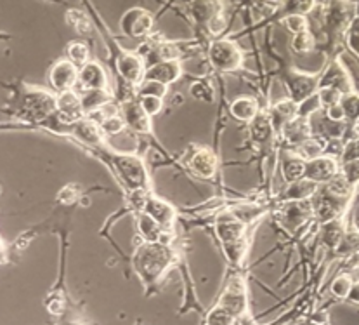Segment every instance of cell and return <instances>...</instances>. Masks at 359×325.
Returning a JSON list of instances; mask_svg holds the SVG:
<instances>
[{"mask_svg":"<svg viewBox=\"0 0 359 325\" xmlns=\"http://www.w3.org/2000/svg\"><path fill=\"white\" fill-rule=\"evenodd\" d=\"M179 261V254L165 242H142L132 256V268L146 289L158 287L168 270Z\"/></svg>","mask_w":359,"mask_h":325,"instance_id":"6da1fadb","label":"cell"},{"mask_svg":"<svg viewBox=\"0 0 359 325\" xmlns=\"http://www.w3.org/2000/svg\"><path fill=\"white\" fill-rule=\"evenodd\" d=\"M108 162L120 181L132 193L149 192L151 181H149L144 162L139 157L129 155V153H108Z\"/></svg>","mask_w":359,"mask_h":325,"instance_id":"7a4b0ae2","label":"cell"},{"mask_svg":"<svg viewBox=\"0 0 359 325\" xmlns=\"http://www.w3.org/2000/svg\"><path fill=\"white\" fill-rule=\"evenodd\" d=\"M215 305L224 310L234 320H238V324L250 320V299H248L247 279L240 273L231 277Z\"/></svg>","mask_w":359,"mask_h":325,"instance_id":"3957f363","label":"cell"},{"mask_svg":"<svg viewBox=\"0 0 359 325\" xmlns=\"http://www.w3.org/2000/svg\"><path fill=\"white\" fill-rule=\"evenodd\" d=\"M208 60L219 72H236L243 65V53L231 40H215L208 47Z\"/></svg>","mask_w":359,"mask_h":325,"instance_id":"277c9868","label":"cell"},{"mask_svg":"<svg viewBox=\"0 0 359 325\" xmlns=\"http://www.w3.org/2000/svg\"><path fill=\"white\" fill-rule=\"evenodd\" d=\"M283 80L288 89V96H290L288 100L294 101L297 107L316 96L318 89H320V77L318 75L290 70L285 73Z\"/></svg>","mask_w":359,"mask_h":325,"instance_id":"5b68a950","label":"cell"},{"mask_svg":"<svg viewBox=\"0 0 359 325\" xmlns=\"http://www.w3.org/2000/svg\"><path fill=\"white\" fill-rule=\"evenodd\" d=\"M153 25H155V20H153L151 14L148 11L141 9V7H132V9L126 11L120 20V28L127 37H132V39H144L151 34Z\"/></svg>","mask_w":359,"mask_h":325,"instance_id":"8992f818","label":"cell"},{"mask_svg":"<svg viewBox=\"0 0 359 325\" xmlns=\"http://www.w3.org/2000/svg\"><path fill=\"white\" fill-rule=\"evenodd\" d=\"M141 213L151 218L165 233L170 232L172 226H174L175 223V218H177L175 209L170 206V204L165 202L162 199H158V197L151 195V193L146 195L144 202H142L141 206Z\"/></svg>","mask_w":359,"mask_h":325,"instance_id":"52a82bcc","label":"cell"},{"mask_svg":"<svg viewBox=\"0 0 359 325\" xmlns=\"http://www.w3.org/2000/svg\"><path fill=\"white\" fill-rule=\"evenodd\" d=\"M23 108L33 120L47 119L56 110V96L42 89H33L25 96Z\"/></svg>","mask_w":359,"mask_h":325,"instance_id":"ba28073f","label":"cell"},{"mask_svg":"<svg viewBox=\"0 0 359 325\" xmlns=\"http://www.w3.org/2000/svg\"><path fill=\"white\" fill-rule=\"evenodd\" d=\"M214 228H215V233H217L219 240H221L222 249L240 242V240H243L245 237H247L245 235L247 226H245L240 219L234 218L233 214H231V211H226V213H222L221 216H217Z\"/></svg>","mask_w":359,"mask_h":325,"instance_id":"9c48e42d","label":"cell"},{"mask_svg":"<svg viewBox=\"0 0 359 325\" xmlns=\"http://www.w3.org/2000/svg\"><path fill=\"white\" fill-rule=\"evenodd\" d=\"M313 218V204L309 200L302 202H285L280 211V223L288 232H295L297 228Z\"/></svg>","mask_w":359,"mask_h":325,"instance_id":"30bf717a","label":"cell"},{"mask_svg":"<svg viewBox=\"0 0 359 325\" xmlns=\"http://www.w3.org/2000/svg\"><path fill=\"white\" fill-rule=\"evenodd\" d=\"M337 174H339V164H337V160L332 159V157L321 155L318 159L306 162L304 180L313 181L316 185H327Z\"/></svg>","mask_w":359,"mask_h":325,"instance_id":"8fae6325","label":"cell"},{"mask_svg":"<svg viewBox=\"0 0 359 325\" xmlns=\"http://www.w3.org/2000/svg\"><path fill=\"white\" fill-rule=\"evenodd\" d=\"M116 72L129 86H139L144 80V60L139 54L122 53L116 58Z\"/></svg>","mask_w":359,"mask_h":325,"instance_id":"7c38bea8","label":"cell"},{"mask_svg":"<svg viewBox=\"0 0 359 325\" xmlns=\"http://www.w3.org/2000/svg\"><path fill=\"white\" fill-rule=\"evenodd\" d=\"M122 119L126 127L137 134H149L153 131L151 117L146 115L137 100H129L122 105Z\"/></svg>","mask_w":359,"mask_h":325,"instance_id":"4fadbf2b","label":"cell"},{"mask_svg":"<svg viewBox=\"0 0 359 325\" xmlns=\"http://www.w3.org/2000/svg\"><path fill=\"white\" fill-rule=\"evenodd\" d=\"M50 86L57 91V93H66V91H73L75 84L79 82V68L73 63L66 61H57L49 73Z\"/></svg>","mask_w":359,"mask_h":325,"instance_id":"5bb4252c","label":"cell"},{"mask_svg":"<svg viewBox=\"0 0 359 325\" xmlns=\"http://www.w3.org/2000/svg\"><path fill=\"white\" fill-rule=\"evenodd\" d=\"M189 169L200 180H212V178H215L219 169L217 155L210 148H198L189 159Z\"/></svg>","mask_w":359,"mask_h":325,"instance_id":"9a60e30c","label":"cell"},{"mask_svg":"<svg viewBox=\"0 0 359 325\" xmlns=\"http://www.w3.org/2000/svg\"><path fill=\"white\" fill-rule=\"evenodd\" d=\"M311 204H313V216L321 225L332 221V219L340 218V214H342V206L339 204V199L330 195L327 190L314 193V200Z\"/></svg>","mask_w":359,"mask_h":325,"instance_id":"2e32d148","label":"cell"},{"mask_svg":"<svg viewBox=\"0 0 359 325\" xmlns=\"http://www.w3.org/2000/svg\"><path fill=\"white\" fill-rule=\"evenodd\" d=\"M182 75L181 61H162L151 65L146 68L144 80H153V82H160L163 86H170V84L177 82Z\"/></svg>","mask_w":359,"mask_h":325,"instance_id":"e0dca14e","label":"cell"},{"mask_svg":"<svg viewBox=\"0 0 359 325\" xmlns=\"http://www.w3.org/2000/svg\"><path fill=\"white\" fill-rule=\"evenodd\" d=\"M280 133L288 145L299 146L300 143H304V141L309 140V138L313 136V126H311V119L309 117L297 115L290 120V122L285 124L283 129H281Z\"/></svg>","mask_w":359,"mask_h":325,"instance_id":"ac0fdd59","label":"cell"},{"mask_svg":"<svg viewBox=\"0 0 359 325\" xmlns=\"http://www.w3.org/2000/svg\"><path fill=\"white\" fill-rule=\"evenodd\" d=\"M56 112L60 113V119L65 124H75L80 119H83L82 103H80V96L73 91H66L56 96Z\"/></svg>","mask_w":359,"mask_h":325,"instance_id":"d6986e66","label":"cell"},{"mask_svg":"<svg viewBox=\"0 0 359 325\" xmlns=\"http://www.w3.org/2000/svg\"><path fill=\"white\" fill-rule=\"evenodd\" d=\"M79 84L83 91H106L108 77L101 65L89 61L79 70Z\"/></svg>","mask_w":359,"mask_h":325,"instance_id":"ffe728a7","label":"cell"},{"mask_svg":"<svg viewBox=\"0 0 359 325\" xmlns=\"http://www.w3.org/2000/svg\"><path fill=\"white\" fill-rule=\"evenodd\" d=\"M189 13L198 25L208 27L215 18L222 16V0H191Z\"/></svg>","mask_w":359,"mask_h":325,"instance_id":"44dd1931","label":"cell"},{"mask_svg":"<svg viewBox=\"0 0 359 325\" xmlns=\"http://www.w3.org/2000/svg\"><path fill=\"white\" fill-rule=\"evenodd\" d=\"M72 134L76 138V140L82 141L83 145L93 146V148L101 146L102 138H104L99 124L94 122V120H90L89 117H83V119H80L79 122L72 124Z\"/></svg>","mask_w":359,"mask_h":325,"instance_id":"7402d4cb","label":"cell"},{"mask_svg":"<svg viewBox=\"0 0 359 325\" xmlns=\"http://www.w3.org/2000/svg\"><path fill=\"white\" fill-rule=\"evenodd\" d=\"M320 87H333V89H339L344 96L353 93V82H351L349 75L344 70L342 65L337 63V61L330 65L327 72L320 77Z\"/></svg>","mask_w":359,"mask_h":325,"instance_id":"603a6c76","label":"cell"},{"mask_svg":"<svg viewBox=\"0 0 359 325\" xmlns=\"http://www.w3.org/2000/svg\"><path fill=\"white\" fill-rule=\"evenodd\" d=\"M297 115H299V107L292 100L280 101V103L271 107L269 112H267V117H269V122L273 126L274 133H280L285 124L290 122Z\"/></svg>","mask_w":359,"mask_h":325,"instance_id":"cb8c5ba5","label":"cell"},{"mask_svg":"<svg viewBox=\"0 0 359 325\" xmlns=\"http://www.w3.org/2000/svg\"><path fill=\"white\" fill-rule=\"evenodd\" d=\"M229 112L231 115H233L236 120H240V122L250 124L252 120L259 115L261 110H259V103L254 100V98L243 96V98H236V100L231 103Z\"/></svg>","mask_w":359,"mask_h":325,"instance_id":"d4e9b609","label":"cell"},{"mask_svg":"<svg viewBox=\"0 0 359 325\" xmlns=\"http://www.w3.org/2000/svg\"><path fill=\"white\" fill-rule=\"evenodd\" d=\"M353 14H351V7L347 0H333L328 7L327 13V23L332 28H344L349 27L353 23Z\"/></svg>","mask_w":359,"mask_h":325,"instance_id":"484cf974","label":"cell"},{"mask_svg":"<svg viewBox=\"0 0 359 325\" xmlns=\"http://www.w3.org/2000/svg\"><path fill=\"white\" fill-rule=\"evenodd\" d=\"M318 192V185L313 181L299 180L295 183H290L283 193L285 202H302V200H309Z\"/></svg>","mask_w":359,"mask_h":325,"instance_id":"4316f807","label":"cell"},{"mask_svg":"<svg viewBox=\"0 0 359 325\" xmlns=\"http://www.w3.org/2000/svg\"><path fill=\"white\" fill-rule=\"evenodd\" d=\"M135 226H137V233L139 237L142 239V242H149V244H155V242H163V237L167 233L153 221L151 218L146 216V214H139L137 221H135ZM167 244V242H165Z\"/></svg>","mask_w":359,"mask_h":325,"instance_id":"83f0119b","label":"cell"},{"mask_svg":"<svg viewBox=\"0 0 359 325\" xmlns=\"http://www.w3.org/2000/svg\"><path fill=\"white\" fill-rule=\"evenodd\" d=\"M346 223H344L342 218L323 223V226H321V242H323V246L330 247V249H337V246L340 244L342 237L346 235Z\"/></svg>","mask_w":359,"mask_h":325,"instance_id":"f1b7e54d","label":"cell"},{"mask_svg":"<svg viewBox=\"0 0 359 325\" xmlns=\"http://www.w3.org/2000/svg\"><path fill=\"white\" fill-rule=\"evenodd\" d=\"M304 169H306V162L295 155L294 152H285L283 159H281V173H283L285 181L290 185L304 178Z\"/></svg>","mask_w":359,"mask_h":325,"instance_id":"f546056e","label":"cell"},{"mask_svg":"<svg viewBox=\"0 0 359 325\" xmlns=\"http://www.w3.org/2000/svg\"><path fill=\"white\" fill-rule=\"evenodd\" d=\"M250 134H252V140H254L255 143H259V145H269L271 143V140H273V136L276 133H274L273 126H271L267 113L259 112V115L252 120Z\"/></svg>","mask_w":359,"mask_h":325,"instance_id":"4dcf8cb0","label":"cell"},{"mask_svg":"<svg viewBox=\"0 0 359 325\" xmlns=\"http://www.w3.org/2000/svg\"><path fill=\"white\" fill-rule=\"evenodd\" d=\"M109 101H111V96L108 94V91H83V94L80 96V103H82L83 115L86 117L104 107Z\"/></svg>","mask_w":359,"mask_h":325,"instance_id":"1f68e13d","label":"cell"},{"mask_svg":"<svg viewBox=\"0 0 359 325\" xmlns=\"http://www.w3.org/2000/svg\"><path fill=\"white\" fill-rule=\"evenodd\" d=\"M325 146H327V143H325L321 138L311 136L309 140H306L304 143L295 146L294 153L299 157V159H302L304 162H309V160H314V159H318V157L323 155Z\"/></svg>","mask_w":359,"mask_h":325,"instance_id":"d6a6232c","label":"cell"},{"mask_svg":"<svg viewBox=\"0 0 359 325\" xmlns=\"http://www.w3.org/2000/svg\"><path fill=\"white\" fill-rule=\"evenodd\" d=\"M264 213H266V207L257 206V204H241V206H236L231 209V214L236 219H240L245 226L254 223L255 219L262 218Z\"/></svg>","mask_w":359,"mask_h":325,"instance_id":"836d02e7","label":"cell"},{"mask_svg":"<svg viewBox=\"0 0 359 325\" xmlns=\"http://www.w3.org/2000/svg\"><path fill=\"white\" fill-rule=\"evenodd\" d=\"M316 6V0H285L281 16H306Z\"/></svg>","mask_w":359,"mask_h":325,"instance_id":"e575fe53","label":"cell"},{"mask_svg":"<svg viewBox=\"0 0 359 325\" xmlns=\"http://www.w3.org/2000/svg\"><path fill=\"white\" fill-rule=\"evenodd\" d=\"M66 53H68L69 63L75 65L76 68H82L83 65L89 63V47L83 42H72Z\"/></svg>","mask_w":359,"mask_h":325,"instance_id":"d590c367","label":"cell"},{"mask_svg":"<svg viewBox=\"0 0 359 325\" xmlns=\"http://www.w3.org/2000/svg\"><path fill=\"white\" fill-rule=\"evenodd\" d=\"M353 186L344 180L342 174H337L333 180H330L327 183V192L330 195L335 197V199H349V197L353 195Z\"/></svg>","mask_w":359,"mask_h":325,"instance_id":"8d00e7d4","label":"cell"},{"mask_svg":"<svg viewBox=\"0 0 359 325\" xmlns=\"http://www.w3.org/2000/svg\"><path fill=\"white\" fill-rule=\"evenodd\" d=\"M314 46H316V40H314V35L309 30L295 34L294 39H292V51L297 54L311 53L314 49Z\"/></svg>","mask_w":359,"mask_h":325,"instance_id":"74e56055","label":"cell"},{"mask_svg":"<svg viewBox=\"0 0 359 325\" xmlns=\"http://www.w3.org/2000/svg\"><path fill=\"white\" fill-rule=\"evenodd\" d=\"M168 94V86H163L160 82H153V80H142L137 86V96H155L163 100Z\"/></svg>","mask_w":359,"mask_h":325,"instance_id":"f35d334b","label":"cell"},{"mask_svg":"<svg viewBox=\"0 0 359 325\" xmlns=\"http://www.w3.org/2000/svg\"><path fill=\"white\" fill-rule=\"evenodd\" d=\"M203 325H240L238 320H234L233 317L228 315L222 308H219L217 305L210 310V312L205 315Z\"/></svg>","mask_w":359,"mask_h":325,"instance_id":"ab89813d","label":"cell"},{"mask_svg":"<svg viewBox=\"0 0 359 325\" xmlns=\"http://www.w3.org/2000/svg\"><path fill=\"white\" fill-rule=\"evenodd\" d=\"M318 101H320V107L330 108L333 105H339L342 101L344 94L339 89H333V87H320L316 93Z\"/></svg>","mask_w":359,"mask_h":325,"instance_id":"60d3db41","label":"cell"},{"mask_svg":"<svg viewBox=\"0 0 359 325\" xmlns=\"http://www.w3.org/2000/svg\"><path fill=\"white\" fill-rule=\"evenodd\" d=\"M337 253L342 256H353L359 251V232H346L340 244L337 246Z\"/></svg>","mask_w":359,"mask_h":325,"instance_id":"b9f144b4","label":"cell"},{"mask_svg":"<svg viewBox=\"0 0 359 325\" xmlns=\"http://www.w3.org/2000/svg\"><path fill=\"white\" fill-rule=\"evenodd\" d=\"M46 308L47 312L53 317H61L65 313L66 308V299L65 294L61 291H53L49 294V298L46 299Z\"/></svg>","mask_w":359,"mask_h":325,"instance_id":"7bdbcfd3","label":"cell"},{"mask_svg":"<svg viewBox=\"0 0 359 325\" xmlns=\"http://www.w3.org/2000/svg\"><path fill=\"white\" fill-rule=\"evenodd\" d=\"M351 286H353V279L347 273H344V275H339L337 279H333L332 286H330V292L337 299H346L351 291Z\"/></svg>","mask_w":359,"mask_h":325,"instance_id":"ee69618b","label":"cell"},{"mask_svg":"<svg viewBox=\"0 0 359 325\" xmlns=\"http://www.w3.org/2000/svg\"><path fill=\"white\" fill-rule=\"evenodd\" d=\"M340 105H342L344 113H346V119L351 120V122H358L359 120V96L358 94H354V93L346 94V96L342 98V101H340Z\"/></svg>","mask_w":359,"mask_h":325,"instance_id":"f6af8a7d","label":"cell"},{"mask_svg":"<svg viewBox=\"0 0 359 325\" xmlns=\"http://www.w3.org/2000/svg\"><path fill=\"white\" fill-rule=\"evenodd\" d=\"M99 127H101L102 134H106V136H115V134H120L126 129V122H123V119L120 115H113L102 120L99 124Z\"/></svg>","mask_w":359,"mask_h":325,"instance_id":"bcb514c9","label":"cell"},{"mask_svg":"<svg viewBox=\"0 0 359 325\" xmlns=\"http://www.w3.org/2000/svg\"><path fill=\"white\" fill-rule=\"evenodd\" d=\"M137 103L141 105V108L144 110V113L148 117L158 115L163 110V100L155 96H137Z\"/></svg>","mask_w":359,"mask_h":325,"instance_id":"7dc6e473","label":"cell"},{"mask_svg":"<svg viewBox=\"0 0 359 325\" xmlns=\"http://www.w3.org/2000/svg\"><path fill=\"white\" fill-rule=\"evenodd\" d=\"M342 176H344V180L353 186V188H356V186L359 185V160H353V162L344 164Z\"/></svg>","mask_w":359,"mask_h":325,"instance_id":"c3c4849f","label":"cell"},{"mask_svg":"<svg viewBox=\"0 0 359 325\" xmlns=\"http://www.w3.org/2000/svg\"><path fill=\"white\" fill-rule=\"evenodd\" d=\"M283 23L285 27L288 28V32H292L294 35L300 34V32L309 30V25H307L306 16H285Z\"/></svg>","mask_w":359,"mask_h":325,"instance_id":"681fc988","label":"cell"},{"mask_svg":"<svg viewBox=\"0 0 359 325\" xmlns=\"http://www.w3.org/2000/svg\"><path fill=\"white\" fill-rule=\"evenodd\" d=\"M158 56L162 61H179L181 58V51L175 44L163 42L158 46Z\"/></svg>","mask_w":359,"mask_h":325,"instance_id":"f907efd6","label":"cell"},{"mask_svg":"<svg viewBox=\"0 0 359 325\" xmlns=\"http://www.w3.org/2000/svg\"><path fill=\"white\" fill-rule=\"evenodd\" d=\"M79 197H80V188L76 185L65 186V188L57 193V200H60L61 204H66V206L76 202V200H79Z\"/></svg>","mask_w":359,"mask_h":325,"instance_id":"816d5d0a","label":"cell"},{"mask_svg":"<svg viewBox=\"0 0 359 325\" xmlns=\"http://www.w3.org/2000/svg\"><path fill=\"white\" fill-rule=\"evenodd\" d=\"M344 164L353 162V160H359V140H351L349 143L344 145L342 157H340Z\"/></svg>","mask_w":359,"mask_h":325,"instance_id":"f5cc1de1","label":"cell"},{"mask_svg":"<svg viewBox=\"0 0 359 325\" xmlns=\"http://www.w3.org/2000/svg\"><path fill=\"white\" fill-rule=\"evenodd\" d=\"M191 96L196 100L212 101V89L205 82H196L191 86Z\"/></svg>","mask_w":359,"mask_h":325,"instance_id":"db71d44e","label":"cell"},{"mask_svg":"<svg viewBox=\"0 0 359 325\" xmlns=\"http://www.w3.org/2000/svg\"><path fill=\"white\" fill-rule=\"evenodd\" d=\"M349 46L354 53L359 54V18L349 25Z\"/></svg>","mask_w":359,"mask_h":325,"instance_id":"11a10c76","label":"cell"},{"mask_svg":"<svg viewBox=\"0 0 359 325\" xmlns=\"http://www.w3.org/2000/svg\"><path fill=\"white\" fill-rule=\"evenodd\" d=\"M327 119L332 122H344L346 120V113H344L342 105H333V107L327 108Z\"/></svg>","mask_w":359,"mask_h":325,"instance_id":"9f6ffc18","label":"cell"},{"mask_svg":"<svg viewBox=\"0 0 359 325\" xmlns=\"http://www.w3.org/2000/svg\"><path fill=\"white\" fill-rule=\"evenodd\" d=\"M346 299L349 303H353V305L359 306V280L358 282H353V286H351V291H349V294H347Z\"/></svg>","mask_w":359,"mask_h":325,"instance_id":"6f0895ef","label":"cell"},{"mask_svg":"<svg viewBox=\"0 0 359 325\" xmlns=\"http://www.w3.org/2000/svg\"><path fill=\"white\" fill-rule=\"evenodd\" d=\"M57 325H83V324L79 322V320H63V322H60Z\"/></svg>","mask_w":359,"mask_h":325,"instance_id":"680465c9","label":"cell"},{"mask_svg":"<svg viewBox=\"0 0 359 325\" xmlns=\"http://www.w3.org/2000/svg\"><path fill=\"white\" fill-rule=\"evenodd\" d=\"M354 13H356V18H359V0H358V4H356V7H354Z\"/></svg>","mask_w":359,"mask_h":325,"instance_id":"91938a15","label":"cell"},{"mask_svg":"<svg viewBox=\"0 0 359 325\" xmlns=\"http://www.w3.org/2000/svg\"><path fill=\"white\" fill-rule=\"evenodd\" d=\"M267 2H274V4H283L285 2V0H267Z\"/></svg>","mask_w":359,"mask_h":325,"instance_id":"94428289","label":"cell"},{"mask_svg":"<svg viewBox=\"0 0 359 325\" xmlns=\"http://www.w3.org/2000/svg\"><path fill=\"white\" fill-rule=\"evenodd\" d=\"M0 251H2V242H0Z\"/></svg>","mask_w":359,"mask_h":325,"instance_id":"6125c7cd","label":"cell"}]
</instances>
